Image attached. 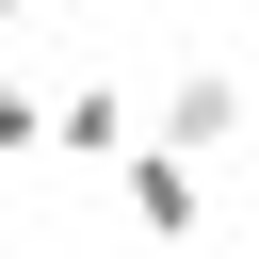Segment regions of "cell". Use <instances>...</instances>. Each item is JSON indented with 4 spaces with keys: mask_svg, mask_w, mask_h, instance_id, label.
Here are the masks:
<instances>
[{
    "mask_svg": "<svg viewBox=\"0 0 259 259\" xmlns=\"http://www.w3.org/2000/svg\"><path fill=\"white\" fill-rule=\"evenodd\" d=\"M243 113H259V97H243V65H178V81H162V113H146V146H162V162H210V146H243Z\"/></svg>",
    "mask_w": 259,
    "mask_h": 259,
    "instance_id": "cell-1",
    "label": "cell"
},
{
    "mask_svg": "<svg viewBox=\"0 0 259 259\" xmlns=\"http://www.w3.org/2000/svg\"><path fill=\"white\" fill-rule=\"evenodd\" d=\"M113 194H130V227H146V243H194V227H210V178H194V162H162V146H130V162H113Z\"/></svg>",
    "mask_w": 259,
    "mask_h": 259,
    "instance_id": "cell-2",
    "label": "cell"
},
{
    "mask_svg": "<svg viewBox=\"0 0 259 259\" xmlns=\"http://www.w3.org/2000/svg\"><path fill=\"white\" fill-rule=\"evenodd\" d=\"M49 146H65V162H130V146H146L130 81H65V97H49Z\"/></svg>",
    "mask_w": 259,
    "mask_h": 259,
    "instance_id": "cell-3",
    "label": "cell"
},
{
    "mask_svg": "<svg viewBox=\"0 0 259 259\" xmlns=\"http://www.w3.org/2000/svg\"><path fill=\"white\" fill-rule=\"evenodd\" d=\"M32 146H49V97H32L16 65H0V162H32Z\"/></svg>",
    "mask_w": 259,
    "mask_h": 259,
    "instance_id": "cell-4",
    "label": "cell"
},
{
    "mask_svg": "<svg viewBox=\"0 0 259 259\" xmlns=\"http://www.w3.org/2000/svg\"><path fill=\"white\" fill-rule=\"evenodd\" d=\"M16 16H32V0H0V32H16Z\"/></svg>",
    "mask_w": 259,
    "mask_h": 259,
    "instance_id": "cell-5",
    "label": "cell"
}]
</instances>
